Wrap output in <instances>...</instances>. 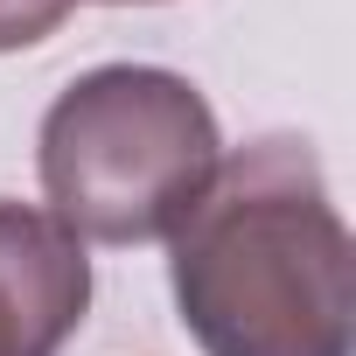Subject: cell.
Masks as SVG:
<instances>
[{
  "label": "cell",
  "mask_w": 356,
  "mask_h": 356,
  "mask_svg": "<svg viewBox=\"0 0 356 356\" xmlns=\"http://www.w3.org/2000/svg\"><path fill=\"white\" fill-rule=\"evenodd\" d=\"M168 286L203 356H349L356 238L314 147L273 133L224 154L168 231Z\"/></svg>",
  "instance_id": "obj_1"
},
{
  "label": "cell",
  "mask_w": 356,
  "mask_h": 356,
  "mask_svg": "<svg viewBox=\"0 0 356 356\" xmlns=\"http://www.w3.org/2000/svg\"><path fill=\"white\" fill-rule=\"evenodd\" d=\"M224 161L210 98L154 63H98L42 112L49 217L84 245H154L196 210Z\"/></svg>",
  "instance_id": "obj_2"
},
{
  "label": "cell",
  "mask_w": 356,
  "mask_h": 356,
  "mask_svg": "<svg viewBox=\"0 0 356 356\" xmlns=\"http://www.w3.org/2000/svg\"><path fill=\"white\" fill-rule=\"evenodd\" d=\"M91 307L84 245L35 203H0V356H56Z\"/></svg>",
  "instance_id": "obj_3"
},
{
  "label": "cell",
  "mask_w": 356,
  "mask_h": 356,
  "mask_svg": "<svg viewBox=\"0 0 356 356\" xmlns=\"http://www.w3.org/2000/svg\"><path fill=\"white\" fill-rule=\"evenodd\" d=\"M77 0H0V49H35L63 29Z\"/></svg>",
  "instance_id": "obj_4"
},
{
  "label": "cell",
  "mask_w": 356,
  "mask_h": 356,
  "mask_svg": "<svg viewBox=\"0 0 356 356\" xmlns=\"http://www.w3.org/2000/svg\"><path fill=\"white\" fill-rule=\"evenodd\" d=\"M112 8H133V0H112Z\"/></svg>",
  "instance_id": "obj_5"
}]
</instances>
